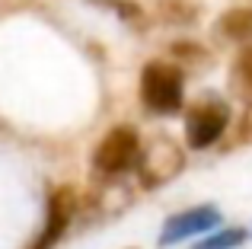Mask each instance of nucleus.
Returning a JSON list of instances; mask_svg holds the SVG:
<instances>
[{
	"instance_id": "obj_2",
	"label": "nucleus",
	"mask_w": 252,
	"mask_h": 249,
	"mask_svg": "<svg viewBox=\"0 0 252 249\" xmlns=\"http://www.w3.org/2000/svg\"><path fill=\"white\" fill-rule=\"evenodd\" d=\"M141 160V137L134 128L128 124H118L109 134L99 141L96 154H93V166L99 173H122V169L134 166Z\"/></svg>"
},
{
	"instance_id": "obj_3",
	"label": "nucleus",
	"mask_w": 252,
	"mask_h": 249,
	"mask_svg": "<svg viewBox=\"0 0 252 249\" xmlns=\"http://www.w3.org/2000/svg\"><path fill=\"white\" fill-rule=\"evenodd\" d=\"M227 122H230V112L223 102H201V106L189 109V115H185V141L198 150L211 147L223 134Z\"/></svg>"
},
{
	"instance_id": "obj_4",
	"label": "nucleus",
	"mask_w": 252,
	"mask_h": 249,
	"mask_svg": "<svg viewBox=\"0 0 252 249\" xmlns=\"http://www.w3.org/2000/svg\"><path fill=\"white\" fill-rule=\"evenodd\" d=\"M137 163H141V166H137L141 182L150 188V186H163V182H169L172 176L182 169V154H179V150L172 147L166 137H163V141L157 144L150 154H144Z\"/></svg>"
},
{
	"instance_id": "obj_5",
	"label": "nucleus",
	"mask_w": 252,
	"mask_h": 249,
	"mask_svg": "<svg viewBox=\"0 0 252 249\" xmlns=\"http://www.w3.org/2000/svg\"><path fill=\"white\" fill-rule=\"evenodd\" d=\"M217 220H220V218H217L214 208H195V211H189V214H179V218H172L166 224L160 243L169 246V243H176V240H185V237H191V233L208 230V227H214Z\"/></svg>"
},
{
	"instance_id": "obj_7",
	"label": "nucleus",
	"mask_w": 252,
	"mask_h": 249,
	"mask_svg": "<svg viewBox=\"0 0 252 249\" xmlns=\"http://www.w3.org/2000/svg\"><path fill=\"white\" fill-rule=\"evenodd\" d=\"M217 29L227 38H236V42H249L252 38V6H236V10L223 13Z\"/></svg>"
},
{
	"instance_id": "obj_8",
	"label": "nucleus",
	"mask_w": 252,
	"mask_h": 249,
	"mask_svg": "<svg viewBox=\"0 0 252 249\" xmlns=\"http://www.w3.org/2000/svg\"><path fill=\"white\" fill-rule=\"evenodd\" d=\"M233 80H236V90L243 93V99L252 102V48H246L240 58H236Z\"/></svg>"
},
{
	"instance_id": "obj_6",
	"label": "nucleus",
	"mask_w": 252,
	"mask_h": 249,
	"mask_svg": "<svg viewBox=\"0 0 252 249\" xmlns=\"http://www.w3.org/2000/svg\"><path fill=\"white\" fill-rule=\"evenodd\" d=\"M70 211H74L70 188L55 192V198H51V205H48V227H45V233L35 240V249H51V246H55V240L61 237V230L67 227V220H70Z\"/></svg>"
},
{
	"instance_id": "obj_9",
	"label": "nucleus",
	"mask_w": 252,
	"mask_h": 249,
	"mask_svg": "<svg viewBox=\"0 0 252 249\" xmlns=\"http://www.w3.org/2000/svg\"><path fill=\"white\" fill-rule=\"evenodd\" d=\"M240 240H246L243 230H227L220 237H211L204 246H195V249H230V246H240Z\"/></svg>"
},
{
	"instance_id": "obj_1",
	"label": "nucleus",
	"mask_w": 252,
	"mask_h": 249,
	"mask_svg": "<svg viewBox=\"0 0 252 249\" xmlns=\"http://www.w3.org/2000/svg\"><path fill=\"white\" fill-rule=\"evenodd\" d=\"M141 99L150 112L172 115L182 109V70L166 61H154L141 74Z\"/></svg>"
}]
</instances>
